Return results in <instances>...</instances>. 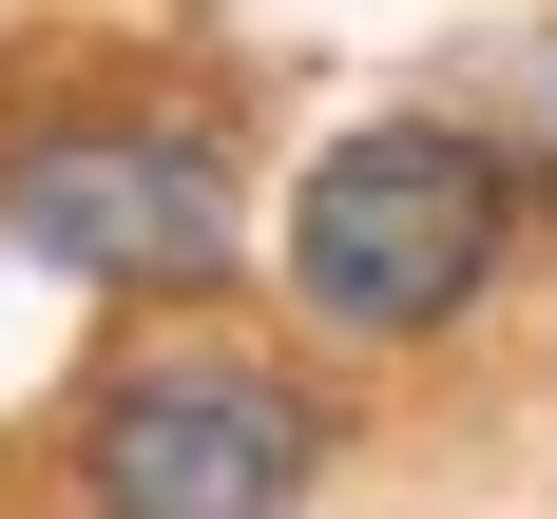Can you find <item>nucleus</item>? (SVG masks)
Returning <instances> with one entry per match:
<instances>
[{
    "instance_id": "f257e3e1",
    "label": "nucleus",
    "mask_w": 557,
    "mask_h": 519,
    "mask_svg": "<svg viewBox=\"0 0 557 519\" xmlns=\"http://www.w3.org/2000/svg\"><path fill=\"white\" fill-rule=\"evenodd\" d=\"M519 270V135L500 115H443V97H385L308 135L270 193V308L327 366H423L500 308Z\"/></svg>"
},
{
    "instance_id": "f03ea898",
    "label": "nucleus",
    "mask_w": 557,
    "mask_h": 519,
    "mask_svg": "<svg viewBox=\"0 0 557 519\" xmlns=\"http://www.w3.org/2000/svg\"><path fill=\"white\" fill-rule=\"evenodd\" d=\"M0 250L173 328L270 250V193L212 97H58V115H0Z\"/></svg>"
},
{
    "instance_id": "7ed1b4c3",
    "label": "nucleus",
    "mask_w": 557,
    "mask_h": 519,
    "mask_svg": "<svg viewBox=\"0 0 557 519\" xmlns=\"http://www.w3.org/2000/svg\"><path fill=\"white\" fill-rule=\"evenodd\" d=\"M77 519H308L346 461V404L308 346H250V328H135L77 385Z\"/></svg>"
}]
</instances>
